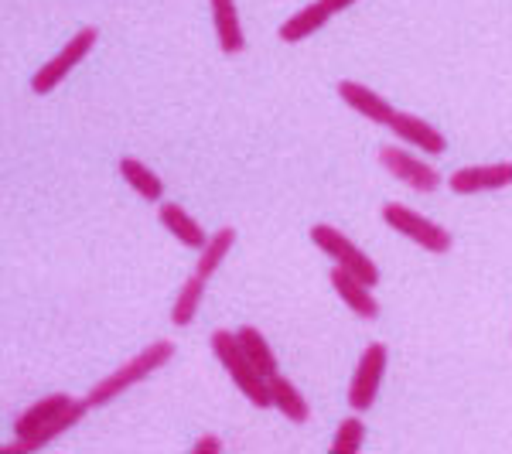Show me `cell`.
Here are the masks:
<instances>
[{"instance_id": "6da1fadb", "label": "cell", "mask_w": 512, "mask_h": 454, "mask_svg": "<svg viewBox=\"0 0 512 454\" xmlns=\"http://www.w3.org/2000/svg\"><path fill=\"white\" fill-rule=\"evenodd\" d=\"M93 407L89 400H76L69 393H52L41 396L38 403H31L24 414L14 420V441L7 444L4 454H31L45 448L48 441H55L62 431L76 427L86 410Z\"/></svg>"}, {"instance_id": "7a4b0ae2", "label": "cell", "mask_w": 512, "mask_h": 454, "mask_svg": "<svg viewBox=\"0 0 512 454\" xmlns=\"http://www.w3.org/2000/svg\"><path fill=\"white\" fill-rule=\"evenodd\" d=\"M175 359V345L168 342V338H161V342H151L147 349H140L134 359L127 362V366H120L117 373L103 376L99 383L89 390L86 400L93 403V407H103V403H113L123 390H130V386L144 383L151 373H158V369H164L168 362Z\"/></svg>"}, {"instance_id": "3957f363", "label": "cell", "mask_w": 512, "mask_h": 454, "mask_svg": "<svg viewBox=\"0 0 512 454\" xmlns=\"http://www.w3.org/2000/svg\"><path fill=\"white\" fill-rule=\"evenodd\" d=\"M212 352H216V359L222 362V366H226V373L233 376V383L239 386V393H243L246 400L253 403V407H260V410L274 407V403H270V379L253 366V359L246 356V349L239 345L236 332H229V328H219V332L212 335Z\"/></svg>"}, {"instance_id": "277c9868", "label": "cell", "mask_w": 512, "mask_h": 454, "mask_svg": "<svg viewBox=\"0 0 512 454\" xmlns=\"http://www.w3.org/2000/svg\"><path fill=\"white\" fill-rule=\"evenodd\" d=\"M383 222L390 229H396L400 236H407V239H414L417 246H424L427 253H448L451 250V233L444 226H437V222L431 219H424L420 212L414 209H407V205H400V202H386L383 205Z\"/></svg>"}, {"instance_id": "5b68a950", "label": "cell", "mask_w": 512, "mask_h": 454, "mask_svg": "<svg viewBox=\"0 0 512 454\" xmlns=\"http://www.w3.org/2000/svg\"><path fill=\"white\" fill-rule=\"evenodd\" d=\"M311 239H315L318 250L328 253V257H332L338 267H345L349 274H355L359 280H366L369 287H376V280H379L376 263L369 260V253H362L359 246H355L352 239L342 233V229H335V226H328V222H321V226L311 229Z\"/></svg>"}, {"instance_id": "8992f818", "label": "cell", "mask_w": 512, "mask_h": 454, "mask_svg": "<svg viewBox=\"0 0 512 454\" xmlns=\"http://www.w3.org/2000/svg\"><path fill=\"white\" fill-rule=\"evenodd\" d=\"M386 362H390V349H386L383 342H373L366 352H362L359 366H355V373H352V383H349V407L355 414H366V410L376 403Z\"/></svg>"}, {"instance_id": "52a82bcc", "label": "cell", "mask_w": 512, "mask_h": 454, "mask_svg": "<svg viewBox=\"0 0 512 454\" xmlns=\"http://www.w3.org/2000/svg\"><path fill=\"white\" fill-rule=\"evenodd\" d=\"M96 38H99V31L96 28H79L76 31V38L69 41V45L62 48L59 55H55L52 62H45L41 69L35 72V79H31V89H35L38 96H45V93H52L59 82L69 76L76 65L86 59L89 52L96 48Z\"/></svg>"}, {"instance_id": "ba28073f", "label": "cell", "mask_w": 512, "mask_h": 454, "mask_svg": "<svg viewBox=\"0 0 512 454\" xmlns=\"http://www.w3.org/2000/svg\"><path fill=\"white\" fill-rule=\"evenodd\" d=\"M379 161H383V168L390 171L400 185L414 188V192H434V188L441 185L437 168L414 158L410 151H400V147H383V151H379Z\"/></svg>"}, {"instance_id": "9c48e42d", "label": "cell", "mask_w": 512, "mask_h": 454, "mask_svg": "<svg viewBox=\"0 0 512 454\" xmlns=\"http://www.w3.org/2000/svg\"><path fill=\"white\" fill-rule=\"evenodd\" d=\"M512 185V161L499 164H472V168L454 171L448 188L454 195H478V192H499Z\"/></svg>"}, {"instance_id": "30bf717a", "label": "cell", "mask_w": 512, "mask_h": 454, "mask_svg": "<svg viewBox=\"0 0 512 454\" xmlns=\"http://www.w3.org/2000/svg\"><path fill=\"white\" fill-rule=\"evenodd\" d=\"M338 96H342V103H349L355 113H362L369 123H379V127H390V120L396 117L393 103H386L383 96L373 93L369 86H362V82L342 79L338 82Z\"/></svg>"}, {"instance_id": "8fae6325", "label": "cell", "mask_w": 512, "mask_h": 454, "mask_svg": "<svg viewBox=\"0 0 512 454\" xmlns=\"http://www.w3.org/2000/svg\"><path fill=\"white\" fill-rule=\"evenodd\" d=\"M332 287H335V294L342 297L345 304H349V311H355L359 318H366V321H373L379 318V304H376V297H373V287L366 284V280H359L355 274H349L345 267H332Z\"/></svg>"}, {"instance_id": "7c38bea8", "label": "cell", "mask_w": 512, "mask_h": 454, "mask_svg": "<svg viewBox=\"0 0 512 454\" xmlns=\"http://www.w3.org/2000/svg\"><path fill=\"white\" fill-rule=\"evenodd\" d=\"M390 130L400 140H407L410 147H417V151L431 154V158H437V154L448 151V140H444L441 130H434L431 123L414 117V113H396V117L390 120Z\"/></svg>"}, {"instance_id": "4fadbf2b", "label": "cell", "mask_w": 512, "mask_h": 454, "mask_svg": "<svg viewBox=\"0 0 512 454\" xmlns=\"http://www.w3.org/2000/svg\"><path fill=\"white\" fill-rule=\"evenodd\" d=\"M161 226L168 229L171 236L175 239H181V243L188 246V250H205V243H209V236H205V229L198 226V222L188 216L181 205H175V202H164L161 205Z\"/></svg>"}, {"instance_id": "5bb4252c", "label": "cell", "mask_w": 512, "mask_h": 454, "mask_svg": "<svg viewBox=\"0 0 512 454\" xmlns=\"http://www.w3.org/2000/svg\"><path fill=\"white\" fill-rule=\"evenodd\" d=\"M270 403L284 414L291 424H308L311 420V407H308V400L301 396V390L291 383L287 376H280L274 373L270 376Z\"/></svg>"}, {"instance_id": "9a60e30c", "label": "cell", "mask_w": 512, "mask_h": 454, "mask_svg": "<svg viewBox=\"0 0 512 454\" xmlns=\"http://www.w3.org/2000/svg\"><path fill=\"white\" fill-rule=\"evenodd\" d=\"M212 4V18H216V35H219V48L226 55H236L246 48L243 28H239V11L236 0H209Z\"/></svg>"}, {"instance_id": "2e32d148", "label": "cell", "mask_w": 512, "mask_h": 454, "mask_svg": "<svg viewBox=\"0 0 512 454\" xmlns=\"http://www.w3.org/2000/svg\"><path fill=\"white\" fill-rule=\"evenodd\" d=\"M328 18H332V14H328V7L318 0V4H308V7H301L297 14H291V18L280 24L277 35H280V41H287V45H297V41L315 35L318 28H325Z\"/></svg>"}, {"instance_id": "e0dca14e", "label": "cell", "mask_w": 512, "mask_h": 454, "mask_svg": "<svg viewBox=\"0 0 512 454\" xmlns=\"http://www.w3.org/2000/svg\"><path fill=\"white\" fill-rule=\"evenodd\" d=\"M120 175L123 181H127L130 188L140 195V198H147V202H158V198L164 195V185H161V178L154 175L151 168H147L144 161H137V158H120Z\"/></svg>"}, {"instance_id": "ac0fdd59", "label": "cell", "mask_w": 512, "mask_h": 454, "mask_svg": "<svg viewBox=\"0 0 512 454\" xmlns=\"http://www.w3.org/2000/svg\"><path fill=\"white\" fill-rule=\"evenodd\" d=\"M202 297H205V277L192 274L185 284H181V291L175 297V308H171V325H178V328L192 325L198 308H202Z\"/></svg>"}, {"instance_id": "d6986e66", "label": "cell", "mask_w": 512, "mask_h": 454, "mask_svg": "<svg viewBox=\"0 0 512 454\" xmlns=\"http://www.w3.org/2000/svg\"><path fill=\"white\" fill-rule=\"evenodd\" d=\"M233 243H236V233L233 229H219V233H212L209 236V243H205V250H198V263H195V274L198 277H205L209 280L216 270L222 267V260L229 257V250H233Z\"/></svg>"}, {"instance_id": "ffe728a7", "label": "cell", "mask_w": 512, "mask_h": 454, "mask_svg": "<svg viewBox=\"0 0 512 454\" xmlns=\"http://www.w3.org/2000/svg\"><path fill=\"white\" fill-rule=\"evenodd\" d=\"M239 345L246 349V356L253 359V366L260 369L263 376H274V373H280V366H277V356H274V349H270V342L267 338L260 335V328H253V325H243L239 328Z\"/></svg>"}, {"instance_id": "44dd1931", "label": "cell", "mask_w": 512, "mask_h": 454, "mask_svg": "<svg viewBox=\"0 0 512 454\" xmlns=\"http://www.w3.org/2000/svg\"><path fill=\"white\" fill-rule=\"evenodd\" d=\"M362 437H366V424L359 420V414L345 417L342 424H338V431H335L332 451L335 454H355V451L362 448Z\"/></svg>"}, {"instance_id": "7402d4cb", "label": "cell", "mask_w": 512, "mask_h": 454, "mask_svg": "<svg viewBox=\"0 0 512 454\" xmlns=\"http://www.w3.org/2000/svg\"><path fill=\"white\" fill-rule=\"evenodd\" d=\"M222 451V441L216 434H202L195 441V454H219Z\"/></svg>"}, {"instance_id": "603a6c76", "label": "cell", "mask_w": 512, "mask_h": 454, "mask_svg": "<svg viewBox=\"0 0 512 454\" xmlns=\"http://www.w3.org/2000/svg\"><path fill=\"white\" fill-rule=\"evenodd\" d=\"M321 4L328 7V14H342L345 7H352V4H355V0H321Z\"/></svg>"}]
</instances>
